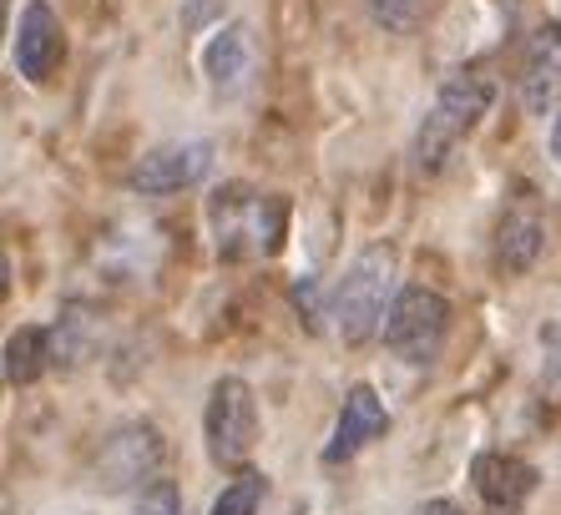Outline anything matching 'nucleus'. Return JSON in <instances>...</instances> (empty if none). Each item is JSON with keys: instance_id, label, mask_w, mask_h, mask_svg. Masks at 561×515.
<instances>
[{"instance_id": "obj_8", "label": "nucleus", "mask_w": 561, "mask_h": 515, "mask_svg": "<svg viewBox=\"0 0 561 515\" xmlns=\"http://www.w3.org/2000/svg\"><path fill=\"white\" fill-rule=\"evenodd\" d=\"M470 480H476V495L485 501L491 515H516L536 490V465H526L522 455H476L470 465Z\"/></svg>"}, {"instance_id": "obj_11", "label": "nucleus", "mask_w": 561, "mask_h": 515, "mask_svg": "<svg viewBox=\"0 0 561 515\" xmlns=\"http://www.w3.org/2000/svg\"><path fill=\"white\" fill-rule=\"evenodd\" d=\"M385 425H390V414H385L379 394L369 385H354L350 394H344V410H340V420H334V439L324 445V460L329 465L354 460L369 439L385 435Z\"/></svg>"}, {"instance_id": "obj_19", "label": "nucleus", "mask_w": 561, "mask_h": 515, "mask_svg": "<svg viewBox=\"0 0 561 515\" xmlns=\"http://www.w3.org/2000/svg\"><path fill=\"white\" fill-rule=\"evenodd\" d=\"M415 515H466V511H460L456 501H425Z\"/></svg>"}, {"instance_id": "obj_17", "label": "nucleus", "mask_w": 561, "mask_h": 515, "mask_svg": "<svg viewBox=\"0 0 561 515\" xmlns=\"http://www.w3.org/2000/svg\"><path fill=\"white\" fill-rule=\"evenodd\" d=\"M369 15L385 31H410L420 21V0H369Z\"/></svg>"}, {"instance_id": "obj_13", "label": "nucleus", "mask_w": 561, "mask_h": 515, "mask_svg": "<svg viewBox=\"0 0 561 515\" xmlns=\"http://www.w3.org/2000/svg\"><path fill=\"white\" fill-rule=\"evenodd\" d=\"M541 258V213L531 203L511 207L496 228V263L506 273H526Z\"/></svg>"}, {"instance_id": "obj_1", "label": "nucleus", "mask_w": 561, "mask_h": 515, "mask_svg": "<svg viewBox=\"0 0 561 515\" xmlns=\"http://www.w3.org/2000/svg\"><path fill=\"white\" fill-rule=\"evenodd\" d=\"M208 228L213 248L228 263H259L284 248L288 203L278 193H259L249 182H228L208 197Z\"/></svg>"}, {"instance_id": "obj_12", "label": "nucleus", "mask_w": 561, "mask_h": 515, "mask_svg": "<svg viewBox=\"0 0 561 515\" xmlns=\"http://www.w3.org/2000/svg\"><path fill=\"white\" fill-rule=\"evenodd\" d=\"M203 71L218 91H233L249 81L253 71V36L249 26H222L218 36L208 41V52H203Z\"/></svg>"}, {"instance_id": "obj_2", "label": "nucleus", "mask_w": 561, "mask_h": 515, "mask_svg": "<svg viewBox=\"0 0 561 515\" xmlns=\"http://www.w3.org/2000/svg\"><path fill=\"white\" fill-rule=\"evenodd\" d=\"M485 106H491V77L485 71H460V77L445 81L435 106L425 112V122L415 131V168L440 172L450 162V152L481 127Z\"/></svg>"}, {"instance_id": "obj_20", "label": "nucleus", "mask_w": 561, "mask_h": 515, "mask_svg": "<svg viewBox=\"0 0 561 515\" xmlns=\"http://www.w3.org/2000/svg\"><path fill=\"white\" fill-rule=\"evenodd\" d=\"M551 152H557V162H561V116H557V127H551Z\"/></svg>"}, {"instance_id": "obj_14", "label": "nucleus", "mask_w": 561, "mask_h": 515, "mask_svg": "<svg viewBox=\"0 0 561 515\" xmlns=\"http://www.w3.org/2000/svg\"><path fill=\"white\" fill-rule=\"evenodd\" d=\"M46 369H51V329H36V323L15 329L5 339V379L21 389V385H36Z\"/></svg>"}, {"instance_id": "obj_3", "label": "nucleus", "mask_w": 561, "mask_h": 515, "mask_svg": "<svg viewBox=\"0 0 561 515\" xmlns=\"http://www.w3.org/2000/svg\"><path fill=\"white\" fill-rule=\"evenodd\" d=\"M394 268H400V253H394V243H369L354 253L350 273L340 278V288H334V329H340L350 344H365L369 334H375L379 323H385V313H390V288H394Z\"/></svg>"}, {"instance_id": "obj_10", "label": "nucleus", "mask_w": 561, "mask_h": 515, "mask_svg": "<svg viewBox=\"0 0 561 515\" xmlns=\"http://www.w3.org/2000/svg\"><path fill=\"white\" fill-rule=\"evenodd\" d=\"M522 102L526 112L547 116L561 106V26H541L522 56Z\"/></svg>"}, {"instance_id": "obj_7", "label": "nucleus", "mask_w": 561, "mask_h": 515, "mask_svg": "<svg viewBox=\"0 0 561 515\" xmlns=\"http://www.w3.org/2000/svg\"><path fill=\"white\" fill-rule=\"evenodd\" d=\"M208 168H213V142H203V137L162 142L152 152H142V162L131 168V193H142V197L183 193V187L208 178Z\"/></svg>"}, {"instance_id": "obj_9", "label": "nucleus", "mask_w": 561, "mask_h": 515, "mask_svg": "<svg viewBox=\"0 0 561 515\" xmlns=\"http://www.w3.org/2000/svg\"><path fill=\"white\" fill-rule=\"evenodd\" d=\"M15 71L26 81H46L51 77V66L61 61V21L46 0H31L26 11H21V26H15Z\"/></svg>"}, {"instance_id": "obj_4", "label": "nucleus", "mask_w": 561, "mask_h": 515, "mask_svg": "<svg viewBox=\"0 0 561 515\" xmlns=\"http://www.w3.org/2000/svg\"><path fill=\"white\" fill-rule=\"evenodd\" d=\"M445 334H450V304L435 288L410 284L390 298V313H385L390 354H400L405 364H431L445 348Z\"/></svg>"}, {"instance_id": "obj_16", "label": "nucleus", "mask_w": 561, "mask_h": 515, "mask_svg": "<svg viewBox=\"0 0 561 515\" xmlns=\"http://www.w3.org/2000/svg\"><path fill=\"white\" fill-rule=\"evenodd\" d=\"M263 490H268V480H263L259 470H238V476L222 485L218 501H213V515H259Z\"/></svg>"}, {"instance_id": "obj_18", "label": "nucleus", "mask_w": 561, "mask_h": 515, "mask_svg": "<svg viewBox=\"0 0 561 515\" xmlns=\"http://www.w3.org/2000/svg\"><path fill=\"white\" fill-rule=\"evenodd\" d=\"M137 515H183V495H178V485H172V480H157V485H147Z\"/></svg>"}, {"instance_id": "obj_6", "label": "nucleus", "mask_w": 561, "mask_h": 515, "mask_svg": "<svg viewBox=\"0 0 561 515\" xmlns=\"http://www.w3.org/2000/svg\"><path fill=\"white\" fill-rule=\"evenodd\" d=\"M162 460H168V445H162L157 425L127 420V425L112 430V435L102 439V450H96V485L117 495V490H131V485H142V480H152L157 470H162Z\"/></svg>"}, {"instance_id": "obj_15", "label": "nucleus", "mask_w": 561, "mask_h": 515, "mask_svg": "<svg viewBox=\"0 0 561 515\" xmlns=\"http://www.w3.org/2000/svg\"><path fill=\"white\" fill-rule=\"evenodd\" d=\"M96 348V334H92V313L81 309V304H71V309L56 319L51 329V364H61V369H77L87 354Z\"/></svg>"}, {"instance_id": "obj_5", "label": "nucleus", "mask_w": 561, "mask_h": 515, "mask_svg": "<svg viewBox=\"0 0 561 515\" xmlns=\"http://www.w3.org/2000/svg\"><path fill=\"white\" fill-rule=\"evenodd\" d=\"M203 439H208L213 465H243L259 445V400L243 379H218L203 410Z\"/></svg>"}]
</instances>
